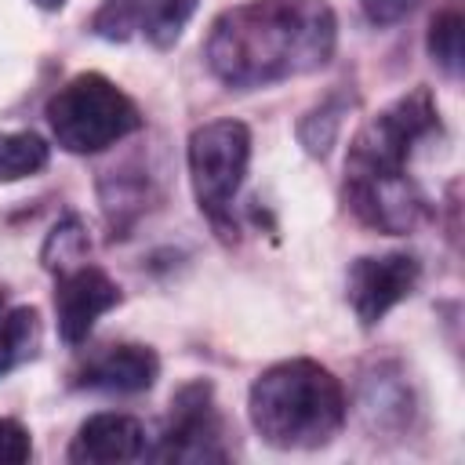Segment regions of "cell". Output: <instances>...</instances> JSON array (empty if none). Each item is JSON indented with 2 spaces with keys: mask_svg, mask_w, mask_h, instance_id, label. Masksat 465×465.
<instances>
[{
  "mask_svg": "<svg viewBox=\"0 0 465 465\" xmlns=\"http://www.w3.org/2000/svg\"><path fill=\"white\" fill-rule=\"evenodd\" d=\"M142 7L145 0H105L94 15V33L105 40H127L142 25Z\"/></svg>",
  "mask_w": 465,
  "mask_h": 465,
  "instance_id": "cell-16",
  "label": "cell"
},
{
  "mask_svg": "<svg viewBox=\"0 0 465 465\" xmlns=\"http://www.w3.org/2000/svg\"><path fill=\"white\" fill-rule=\"evenodd\" d=\"M33 4H36V7H44V11H58L65 0H33Z\"/></svg>",
  "mask_w": 465,
  "mask_h": 465,
  "instance_id": "cell-19",
  "label": "cell"
},
{
  "mask_svg": "<svg viewBox=\"0 0 465 465\" xmlns=\"http://www.w3.org/2000/svg\"><path fill=\"white\" fill-rule=\"evenodd\" d=\"M360 4H363L371 22H392V18H400L407 11L411 0H360Z\"/></svg>",
  "mask_w": 465,
  "mask_h": 465,
  "instance_id": "cell-18",
  "label": "cell"
},
{
  "mask_svg": "<svg viewBox=\"0 0 465 465\" xmlns=\"http://www.w3.org/2000/svg\"><path fill=\"white\" fill-rule=\"evenodd\" d=\"M47 142L33 131H0V182H18L47 167Z\"/></svg>",
  "mask_w": 465,
  "mask_h": 465,
  "instance_id": "cell-12",
  "label": "cell"
},
{
  "mask_svg": "<svg viewBox=\"0 0 465 465\" xmlns=\"http://www.w3.org/2000/svg\"><path fill=\"white\" fill-rule=\"evenodd\" d=\"M0 305H4V291H0Z\"/></svg>",
  "mask_w": 465,
  "mask_h": 465,
  "instance_id": "cell-20",
  "label": "cell"
},
{
  "mask_svg": "<svg viewBox=\"0 0 465 465\" xmlns=\"http://www.w3.org/2000/svg\"><path fill=\"white\" fill-rule=\"evenodd\" d=\"M84 254H87V232L80 229L76 218H69V222L51 229V236L44 243V265L47 269L65 272L73 265H84Z\"/></svg>",
  "mask_w": 465,
  "mask_h": 465,
  "instance_id": "cell-15",
  "label": "cell"
},
{
  "mask_svg": "<svg viewBox=\"0 0 465 465\" xmlns=\"http://www.w3.org/2000/svg\"><path fill=\"white\" fill-rule=\"evenodd\" d=\"M436 127V109L429 91H414L378 113L352 142L349 178H392L403 174L411 145Z\"/></svg>",
  "mask_w": 465,
  "mask_h": 465,
  "instance_id": "cell-5",
  "label": "cell"
},
{
  "mask_svg": "<svg viewBox=\"0 0 465 465\" xmlns=\"http://www.w3.org/2000/svg\"><path fill=\"white\" fill-rule=\"evenodd\" d=\"M47 124L62 149L102 153L142 127L134 102L102 73H80L47 102Z\"/></svg>",
  "mask_w": 465,
  "mask_h": 465,
  "instance_id": "cell-3",
  "label": "cell"
},
{
  "mask_svg": "<svg viewBox=\"0 0 465 465\" xmlns=\"http://www.w3.org/2000/svg\"><path fill=\"white\" fill-rule=\"evenodd\" d=\"M418 283V262L411 254H371L349 269V305L363 327H374L392 305H400Z\"/></svg>",
  "mask_w": 465,
  "mask_h": 465,
  "instance_id": "cell-6",
  "label": "cell"
},
{
  "mask_svg": "<svg viewBox=\"0 0 465 465\" xmlns=\"http://www.w3.org/2000/svg\"><path fill=\"white\" fill-rule=\"evenodd\" d=\"M160 374V360L153 349L145 345H116L109 352H102L87 371H84V385L87 389H102V392H120V396H134L153 389Z\"/></svg>",
  "mask_w": 465,
  "mask_h": 465,
  "instance_id": "cell-10",
  "label": "cell"
},
{
  "mask_svg": "<svg viewBox=\"0 0 465 465\" xmlns=\"http://www.w3.org/2000/svg\"><path fill=\"white\" fill-rule=\"evenodd\" d=\"M145 450V429L127 414H91L69 447V461L76 465H116L134 461Z\"/></svg>",
  "mask_w": 465,
  "mask_h": 465,
  "instance_id": "cell-9",
  "label": "cell"
},
{
  "mask_svg": "<svg viewBox=\"0 0 465 465\" xmlns=\"http://www.w3.org/2000/svg\"><path fill=\"white\" fill-rule=\"evenodd\" d=\"M40 345V316L29 305L0 312V374L25 363Z\"/></svg>",
  "mask_w": 465,
  "mask_h": 465,
  "instance_id": "cell-11",
  "label": "cell"
},
{
  "mask_svg": "<svg viewBox=\"0 0 465 465\" xmlns=\"http://www.w3.org/2000/svg\"><path fill=\"white\" fill-rule=\"evenodd\" d=\"M251 131L240 120H211L189 134V178L200 211L222 218L247 174Z\"/></svg>",
  "mask_w": 465,
  "mask_h": 465,
  "instance_id": "cell-4",
  "label": "cell"
},
{
  "mask_svg": "<svg viewBox=\"0 0 465 465\" xmlns=\"http://www.w3.org/2000/svg\"><path fill=\"white\" fill-rule=\"evenodd\" d=\"M33 454L29 432L15 418H0V465H25Z\"/></svg>",
  "mask_w": 465,
  "mask_h": 465,
  "instance_id": "cell-17",
  "label": "cell"
},
{
  "mask_svg": "<svg viewBox=\"0 0 465 465\" xmlns=\"http://www.w3.org/2000/svg\"><path fill=\"white\" fill-rule=\"evenodd\" d=\"M461 36H465V22L458 11H443L429 25V54L450 76L461 73Z\"/></svg>",
  "mask_w": 465,
  "mask_h": 465,
  "instance_id": "cell-14",
  "label": "cell"
},
{
  "mask_svg": "<svg viewBox=\"0 0 465 465\" xmlns=\"http://www.w3.org/2000/svg\"><path fill=\"white\" fill-rule=\"evenodd\" d=\"M334 51L327 0H251L225 11L207 40L214 76L258 87L323 65Z\"/></svg>",
  "mask_w": 465,
  "mask_h": 465,
  "instance_id": "cell-1",
  "label": "cell"
},
{
  "mask_svg": "<svg viewBox=\"0 0 465 465\" xmlns=\"http://www.w3.org/2000/svg\"><path fill=\"white\" fill-rule=\"evenodd\" d=\"M196 4H200V0H145V7H142V25H138V29L145 33L149 44L171 47V44L182 36L185 22L193 18Z\"/></svg>",
  "mask_w": 465,
  "mask_h": 465,
  "instance_id": "cell-13",
  "label": "cell"
},
{
  "mask_svg": "<svg viewBox=\"0 0 465 465\" xmlns=\"http://www.w3.org/2000/svg\"><path fill=\"white\" fill-rule=\"evenodd\" d=\"M58 291H54V316H58V334L69 345H80L98 316H105L120 302V287L94 265H73L58 272Z\"/></svg>",
  "mask_w": 465,
  "mask_h": 465,
  "instance_id": "cell-7",
  "label": "cell"
},
{
  "mask_svg": "<svg viewBox=\"0 0 465 465\" xmlns=\"http://www.w3.org/2000/svg\"><path fill=\"white\" fill-rule=\"evenodd\" d=\"M254 432L283 450L323 447L345 421L338 378L312 360H283L262 371L247 392Z\"/></svg>",
  "mask_w": 465,
  "mask_h": 465,
  "instance_id": "cell-2",
  "label": "cell"
},
{
  "mask_svg": "<svg viewBox=\"0 0 465 465\" xmlns=\"http://www.w3.org/2000/svg\"><path fill=\"white\" fill-rule=\"evenodd\" d=\"M218 418L211 407V385L196 381L185 385L174 400H171V425L163 432V447L156 458H171V461H207V458H222L218 450Z\"/></svg>",
  "mask_w": 465,
  "mask_h": 465,
  "instance_id": "cell-8",
  "label": "cell"
}]
</instances>
